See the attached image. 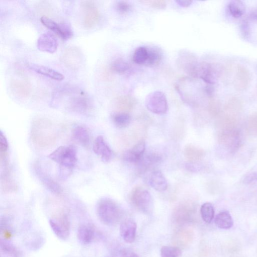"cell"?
Returning <instances> with one entry per match:
<instances>
[{"label":"cell","instance_id":"cell-50","mask_svg":"<svg viewBox=\"0 0 257 257\" xmlns=\"http://www.w3.org/2000/svg\"></svg>","mask_w":257,"mask_h":257},{"label":"cell","instance_id":"cell-17","mask_svg":"<svg viewBox=\"0 0 257 257\" xmlns=\"http://www.w3.org/2000/svg\"><path fill=\"white\" fill-rule=\"evenodd\" d=\"M38 48L44 52L53 54L57 50L58 42L56 37L50 32L42 34L37 42Z\"/></svg>","mask_w":257,"mask_h":257},{"label":"cell","instance_id":"cell-47","mask_svg":"<svg viewBox=\"0 0 257 257\" xmlns=\"http://www.w3.org/2000/svg\"><path fill=\"white\" fill-rule=\"evenodd\" d=\"M175 2L181 7H188L193 3L190 0H177Z\"/></svg>","mask_w":257,"mask_h":257},{"label":"cell","instance_id":"cell-42","mask_svg":"<svg viewBox=\"0 0 257 257\" xmlns=\"http://www.w3.org/2000/svg\"><path fill=\"white\" fill-rule=\"evenodd\" d=\"M142 3L151 6L152 8L158 9H165L167 6V2L164 0H149V1H142Z\"/></svg>","mask_w":257,"mask_h":257},{"label":"cell","instance_id":"cell-13","mask_svg":"<svg viewBox=\"0 0 257 257\" xmlns=\"http://www.w3.org/2000/svg\"><path fill=\"white\" fill-rule=\"evenodd\" d=\"M34 171L39 181L49 191L57 195L62 194L63 189L62 186L44 171L38 163L34 165Z\"/></svg>","mask_w":257,"mask_h":257},{"label":"cell","instance_id":"cell-37","mask_svg":"<svg viewBox=\"0 0 257 257\" xmlns=\"http://www.w3.org/2000/svg\"><path fill=\"white\" fill-rule=\"evenodd\" d=\"M129 65L122 59H117L111 65V70L117 74H125L129 69Z\"/></svg>","mask_w":257,"mask_h":257},{"label":"cell","instance_id":"cell-28","mask_svg":"<svg viewBox=\"0 0 257 257\" xmlns=\"http://www.w3.org/2000/svg\"><path fill=\"white\" fill-rule=\"evenodd\" d=\"M148 57L145 66L150 67H154L159 66L163 58V51L157 46H153L148 48Z\"/></svg>","mask_w":257,"mask_h":257},{"label":"cell","instance_id":"cell-2","mask_svg":"<svg viewBox=\"0 0 257 257\" xmlns=\"http://www.w3.org/2000/svg\"><path fill=\"white\" fill-rule=\"evenodd\" d=\"M77 149L73 145L62 146L53 152L48 158L60 166V175L66 179L72 173L78 162Z\"/></svg>","mask_w":257,"mask_h":257},{"label":"cell","instance_id":"cell-46","mask_svg":"<svg viewBox=\"0 0 257 257\" xmlns=\"http://www.w3.org/2000/svg\"><path fill=\"white\" fill-rule=\"evenodd\" d=\"M119 253L121 257H140L136 253L125 249L121 250Z\"/></svg>","mask_w":257,"mask_h":257},{"label":"cell","instance_id":"cell-30","mask_svg":"<svg viewBox=\"0 0 257 257\" xmlns=\"http://www.w3.org/2000/svg\"><path fill=\"white\" fill-rule=\"evenodd\" d=\"M136 101L134 97L130 95H123L117 99V106L121 112L127 113L131 111L135 107Z\"/></svg>","mask_w":257,"mask_h":257},{"label":"cell","instance_id":"cell-4","mask_svg":"<svg viewBox=\"0 0 257 257\" xmlns=\"http://www.w3.org/2000/svg\"><path fill=\"white\" fill-rule=\"evenodd\" d=\"M96 214L99 220L107 226H114L121 221L123 213L119 205L109 198L100 199L96 204Z\"/></svg>","mask_w":257,"mask_h":257},{"label":"cell","instance_id":"cell-31","mask_svg":"<svg viewBox=\"0 0 257 257\" xmlns=\"http://www.w3.org/2000/svg\"><path fill=\"white\" fill-rule=\"evenodd\" d=\"M215 223L218 228L223 230L230 229L234 225L232 217L228 211L220 213L216 216Z\"/></svg>","mask_w":257,"mask_h":257},{"label":"cell","instance_id":"cell-39","mask_svg":"<svg viewBox=\"0 0 257 257\" xmlns=\"http://www.w3.org/2000/svg\"><path fill=\"white\" fill-rule=\"evenodd\" d=\"M248 130L251 135L257 137V113H254L249 117Z\"/></svg>","mask_w":257,"mask_h":257},{"label":"cell","instance_id":"cell-34","mask_svg":"<svg viewBox=\"0 0 257 257\" xmlns=\"http://www.w3.org/2000/svg\"><path fill=\"white\" fill-rule=\"evenodd\" d=\"M228 8L232 17L237 19L241 18L244 15L245 10L244 4L240 1H230Z\"/></svg>","mask_w":257,"mask_h":257},{"label":"cell","instance_id":"cell-27","mask_svg":"<svg viewBox=\"0 0 257 257\" xmlns=\"http://www.w3.org/2000/svg\"><path fill=\"white\" fill-rule=\"evenodd\" d=\"M72 137L81 145L86 147L90 143V136L87 130L81 126H76L72 130Z\"/></svg>","mask_w":257,"mask_h":257},{"label":"cell","instance_id":"cell-22","mask_svg":"<svg viewBox=\"0 0 257 257\" xmlns=\"http://www.w3.org/2000/svg\"><path fill=\"white\" fill-rule=\"evenodd\" d=\"M27 66L32 71L56 81H61L65 78L64 76L59 72L45 66L32 63L27 64Z\"/></svg>","mask_w":257,"mask_h":257},{"label":"cell","instance_id":"cell-16","mask_svg":"<svg viewBox=\"0 0 257 257\" xmlns=\"http://www.w3.org/2000/svg\"><path fill=\"white\" fill-rule=\"evenodd\" d=\"M179 66L189 76L193 78H198V63L195 57L189 54H183L179 59Z\"/></svg>","mask_w":257,"mask_h":257},{"label":"cell","instance_id":"cell-7","mask_svg":"<svg viewBox=\"0 0 257 257\" xmlns=\"http://www.w3.org/2000/svg\"><path fill=\"white\" fill-rule=\"evenodd\" d=\"M1 158V186L4 193H11L17 191L18 186L14 179L7 154L0 156Z\"/></svg>","mask_w":257,"mask_h":257},{"label":"cell","instance_id":"cell-3","mask_svg":"<svg viewBox=\"0 0 257 257\" xmlns=\"http://www.w3.org/2000/svg\"><path fill=\"white\" fill-rule=\"evenodd\" d=\"M219 128V143L231 153L237 151L242 144V136L238 123L235 122H220Z\"/></svg>","mask_w":257,"mask_h":257},{"label":"cell","instance_id":"cell-32","mask_svg":"<svg viewBox=\"0 0 257 257\" xmlns=\"http://www.w3.org/2000/svg\"><path fill=\"white\" fill-rule=\"evenodd\" d=\"M200 214L203 221L207 224H210L213 221L215 210L213 204L210 202L204 203L200 209Z\"/></svg>","mask_w":257,"mask_h":257},{"label":"cell","instance_id":"cell-33","mask_svg":"<svg viewBox=\"0 0 257 257\" xmlns=\"http://www.w3.org/2000/svg\"><path fill=\"white\" fill-rule=\"evenodd\" d=\"M112 120L117 127L122 129L129 125L131 122V117L127 113L119 112L112 115Z\"/></svg>","mask_w":257,"mask_h":257},{"label":"cell","instance_id":"cell-23","mask_svg":"<svg viewBox=\"0 0 257 257\" xmlns=\"http://www.w3.org/2000/svg\"><path fill=\"white\" fill-rule=\"evenodd\" d=\"M149 183L153 188L160 192L166 191L168 187L166 178L159 171H154L151 173L149 178Z\"/></svg>","mask_w":257,"mask_h":257},{"label":"cell","instance_id":"cell-26","mask_svg":"<svg viewBox=\"0 0 257 257\" xmlns=\"http://www.w3.org/2000/svg\"><path fill=\"white\" fill-rule=\"evenodd\" d=\"M95 236V230L89 224H83L78 230L77 237L80 242L83 245L90 244Z\"/></svg>","mask_w":257,"mask_h":257},{"label":"cell","instance_id":"cell-45","mask_svg":"<svg viewBox=\"0 0 257 257\" xmlns=\"http://www.w3.org/2000/svg\"><path fill=\"white\" fill-rule=\"evenodd\" d=\"M209 111L211 115L216 117L220 112V107L216 102H211L209 106Z\"/></svg>","mask_w":257,"mask_h":257},{"label":"cell","instance_id":"cell-1","mask_svg":"<svg viewBox=\"0 0 257 257\" xmlns=\"http://www.w3.org/2000/svg\"><path fill=\"white\" fill-rule=\"evenodd\" d=\"M58 136L57 126L50 120L38 118L33 121L31 137L33 143L37 147L45 148L53 145Z\"/></svg>","mask_w":257,"mask_h":257},{"label":"cell","instance_id":"cell-29","mask_svg":"<svg viewBox=\"0 0 257 257\" xmlns=\"http://www.w3.org/2000/svg\"><path fill=\"white\" fill-rule=\"evenodd\" d=\"M160 154L157 153H150L143 157L141 161L137 164L142 171H145L153 165L159 164L162 161Z\"/></svg>","mask_w":257,"mask_h":257},{"label":"cell","instance_id":"cell-19","mask_svg":"<svg viewBox=\"0 0 257 257\" xmlns=\"http://www.w3.org/2000/svg\"><path fill=\"white\" fill-rule=\"evenodd\" d=\"M198 78L208 85H214L217 81V71L215 66L210 63H200Z\"/></svg>","mask_w":257,"mask_h":257},{"label":"cell","instance_id":"cell-41","mask_svg":"<svg viewBox=\"0 0 257 257\" xmlns=\"http://www.w3.org/2000/svg\"><path fill=\"white\" fill-rule=\"evenodd\" d=\"M116 8L119 14L126 15L131 11L132 6L128 2L123 1L117 3Z\"/></svg>","mask_w":257,"mask_h":257},{"label":"cell","instance_id":"cell-25","mask_svg":"<svg viewBox=\"0 0 257 257\" xmlns=\"http://www.w3.org/2000/svg\"><path fill=\"white\" fill-rule=\"evenodd\" d=\"M10 87L15 94L22 98L28 97L31 91L30 84L25 80L13 79L11 82Z\"/></svg>","mask_w":257,"mask_h":257},{"label":"cell","instance_id":"cell-35","mask_svg":"<svg viewBox=\"0 0 257 257\" xmlns=\"http://www.w3.org/2000/svg\"><path fill=\"white\" fill-rule=\"evenodd\" d=\"M148 57V48L141 46L137 48L134 53L133 60L135 63L139 65H145Z\"/></svg>","mask_w":257,"mask_h":257},{"label":"cell","instance_id":"cell-5","mask_svg":"<svg viewBox=\"0 0 257 257\" xmlns=\"http://www.w3.org/2000/svg\"><path fill=\"white\" fill-rule=\"evenodd\" d=\"M130 200L133 207L139 212L146 215L152 212L153 199L149 192L144 187H135L131 191Z\"/></svg>","mask_w":257,"mask_h":257},{"label":"cell","instance_id":"cell-21","mask_svg":"<svg viewBox=\"0 0 257 257\" xmlns=\"http://www.w3.org/2000/svg\"><path fill=\"white\" fill-rule=\"evenodd\" d=\"M137 228V225L134 221L132 220L124 221L120 225V235L126 242L132 243L135 240Z\"/></svg>","mask_w":257,"mask_h":257},{"label":"cell","instance_id":"cell-40","mask_svg":"<svg viewBox=\"0 0 257 257\" xmlns=\"http://www.w3.org/2000/svg\"><path fill=\"white\" fill-rule=\"evenodd\" d=\"M237 76L240 84H243V87L244 88L249 83L250 77L249 72L245 68L240 67L238 68Z\"/></svg>","mask_w":257,"mask_h":257},{"label":"cell","instance_id":"cell-44","mask_svg":"<svg viewBox=\"0 0 257 257\" xmlns=\"http://www.w3.org/2000/svg\"><path fill=\"white\" fill-rule=\"evenodd\" d=\"M241 33L242 36L245 38H248L250 34V28L248 21L247 20H244L241 25Z\"/></svg>","mask_w":257,"mask_h":257},{"label":"cell","instance_id":"cell-36","mask_svg":"<svg viewBox=\"0 0 257 257\" xmlns=\"http://www.w3.org/2000/svg\"><path fill=\"white\" fill-rule=\"evenodd\" d=\"M1 252L2 255L6 257H21L20 251L12 244L1 241Z\"/></svg>","mask_w":257,"mask_h":257},{"label":"cell","instance_id":"cell-6","mask_svg":"<svg viewBox=\"0 0 257 257\" xmlns=\"http://www.w3.org/2000/svg\"><path fill=\"white\" fill-rule=\"evenodd\" d=\"M196 212V205L194 202L184 201L175 209L172 215L173 221L179 226L192 223L195 221Z\"/></svg>","mask_w":257,"mask_h":257},{"label":"cell","instance_id":"cell-38","mask_svg":"<svg viewBox=\"0 0 257 257\" xmlns=\"http://www.w3.org/2000/svg\"><path fill=\"white\" fill-rule=\"evenodd\" d=\"M162 257H181L182 251L176 247L164 246L161 249Z\"/></svg>","mask_w":257,"mask_h":257},{"label":"cell","instance_id":"cell-20","mask_svg":"<svg viewBox=\"0 0 257 257\" xmlns=\"http://www.w3.org/2000/svg\"><path fill=\"white\" fill-rule=\"evenodd\" d=\"M145 149V142L141 141L124 153L123 159L127 162L138 164L144 156Z\"/></svg>","mask_w":257,"mask_h":257},{"label":"cell","instance_id":"cell-43","mask_svg":"<svg viewBox=\"0 0 257 257\" xmlns=\"http://www.w3.org/2000/svg\"><path fill=\"white\" fill-rule=\"evenodd\" d=\"M9 144L7 138L3 133L1 131L0 134V154L7 153Z\"/></svg>","mask_w":257,"mask_h":257},{"label":"cell","instance_id":"cell-8","mask_svg":"<svg viewBox=\"0 0 257 257\" xmlns=\"http://www.w3.org/2000/svg\"><path fill=\"white\" fill-rule=\"evenodd\" d=\"M146 106L150 112L159 115L166 114L168 109L166 95L161 91L150 93L146 98Z\"/></svg>","mask_w":257,"mask_h":257},{"label":"cell","instance_id":"cell-48","mask_svg":"<svg viewBox=\"0 0 257 257\" xmlns=\"http://www.w3.org/2000/svg\"><path fill=\"white\" fill-rule=\"evenodd\" d=\"M205 92H206L210 96L212 95L214 92V88L211 86H206V87L205 88Z\"/></svg>","mask_w":257,"mask_h":257},{"label":"cell","instance_id":"cell-11","mask_svg":"<svg viewBox=\"0 0 257 257\" xmlns=\"http://www.w3.org/2000/svg\"><path fill=\"white\" fill-rule=\"evenodd\" d=\"M69 108L76 113L86 114L91 111L92 104L86 94L80 90L71 98Z\"/></svg>","mask_w":257,"mask_h":257},{"label":"cell","instance_id":"cell-12","mask_svg":"<svg viewBox=\"0 0 257 257\" xmlns=\"http://www.w3.org/2000/svg\"><path fill=\"white\" fill-rule=\"evenodd\" d=\"M81 5L84 13L83 21L84 26L86 28L94 27L99 21L100 13L94 2L91 1H83L81 2Z\"/></svg>","mask_w":257,"mask_h":257},{"label":"cell","instance_id":"cell-9","mask_svg":"<svg viewBox=\"0 0 257 257\" xmlns=\"http://www.w3.org/2000/svg\"><path fill=\"white\" fill-rule=\"evenodd\" d=\"M49 224L58 238L63 240L68 239L70 235L71 224L66 213H62L51 218L49 220Z\"/></svg>","mask_w":257,"mask_h":257},{"label":"cell","instance_id":"cell-24","mask_svg":"<svg viewBox=\"0 0 257 257\" xmlns=\"http://www.w3.org/2000/svg\"><path fill=\"white\" fill-rule=\"evenodd\" d=\"M184 156L189 163L196 164L204 158L205 152L200 148L193 145L186 146L184 149Z\"/></svg>","mask_w":257,"mask_h":257},{"label":"cell","instance_id":"cell-15","mask_svg":"<svg viewBox=\"0 0 257 257\" xmlns=\"http://www.w3.org/2000/svg\"><path fill=\"white\" fill-rule=\"evenodd\" d=\"M93 150L104 163H109L113 158L112 150L102 136H98L95 138L93 144Z\"/></svg>","mask_w":257,"mask_h":257},{"label":"cell","instance_id":"cell-14","mask_svg":"<svg viewBox=\"0 0 257 257\" xmlns=\"http://www.w3.org/2000/svg\"><path fill=\"white\" fill-rule=\"evenodd\" d=\"M40 21L43 25L64 40L70 39L74 35L72 27L67 23H58L44 16L41 17Z\"/></svg>","mask_w":257,"mask_h":257},{"label":"cell","instance_id":"cell-10","mask_svg":"<svg viewBox=\"0 0 257 257\" xmlns=\"http://www.w3.org/2000/svg\"><path fill=\"white\" fill-rule=\"evenodd\" d=\"M83 59V55L81 49L74 46L67 48L61 57V61L65 66L73 70H76L81 67Z\"/></svg>","mask_w":257,"mask_h":257},{"label":"cell","instance_id":"cell-18","mask_svg":"<svg viewBox=\"0 0 257 257\" xmlns=\"http://www.w3.org/2000/svg\"><path fill=\"white\" fill-rule=\"evenodd\" d=\"M194 238L193 231L187 228H181L174 234L172 241L175 247L182 249L191 244Z\"/></svg>","mask_w":257,"mask_h":257},{"label":"cell","instance_id":"cell-49","mask_svg":"<svg viewBox=\"0 0 257 257\" xmlns=\"http://www.w3.org/2000/svg\"><path fill=\"white\" fill-rule=\"evenodd\" d=\"M250 18L253 20L257 21V10L254 11L251 13Z\"/></svg>","mask_w":257,"mask_h":257}]
</instances>
